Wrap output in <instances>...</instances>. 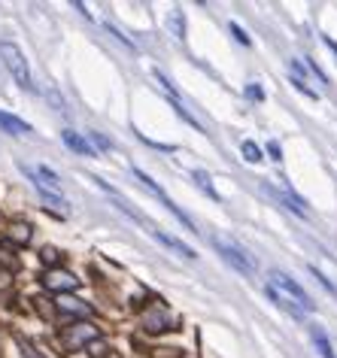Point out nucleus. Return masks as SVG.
<instances>
[{
	"label": "nucleus",
	"instance_id": "1",
	"mask_svg": "<svg viewBox=\"0 0 337 358\" xmlns=\"http://www.w3.org/2000/svg\"><path fill=\"white\" fill-rule=\"evenodd\" d=\"M0 61H3V67L13 73V79L19 83L22 88H28L31 92V70H28V61H24V52L15 46V43H0Z\"/></svg>",
	"mask_w": 337,
	"mask_h": 358
},
{
	"label": "nucleus",
	"instance_id": "2",
	"mask_svg": "<svg viewBox=\"0 0 337 358\" xmlns=\"http://www.w3.org/2000/svg\"><path fill=\"white\" fill-rule=\"evenodd\" d=\"M213 246L219 249V255L225 258L228 264L234 267L237 273H243V276H252L255 273V262L250 255H246V249H241L234 243V240H228V237H213Z\"/></svg>",
	"mask_w": 337,
	"mask_h": 358
},
{
	"label": "nucleus",
	"instance_id": "3",
	"mask_svg": "<svg viewBox=\"0 0 337 358\" xmlns=\"http://www.w3.org/2000/svg\"><path fill=\"white\" fill-rule=\"evenodd\" d=\"M271 285H273L277 292L286 294V298L295 301L304 313H313V310H316V303H313V298H310V294L304 292V285H298L289 273H282V271H271Z\"/></svg>",
	"mask_w": 337,
	"mask_h": 358
},
{
	"label": "nucleus",
	"instance_id": "4",
	"mask_svg": "<svg viewBox=\"0 0 337 358\" xmlns=\"http://www.w3.org/2000/svg\"><path fill=\"white\" fill-rule=\"evenodd\" d=\"M43 282H46V289L61 292V294H70V292H76V289H79L76 273L64 271V267H49L46 276H43Z\"/></svg>",
	"mask_w": 337,
	"mask_h": 358
},
{
	"label": "nucleus",
	"instance_id": "5",
	"mask_svg": "<svg viewBox=\"0 0 337 358\" xmlns=\"http://www.w3.org/2000/svg\"><path fill=\"white\" fill-rule=\"evenodd\" d=\"M61 340H64L67 349H79V346H88L92 340H97V328L94 325H73V328H64L61 331Z\"/></svg>",
	"mask_w": 337,
	"mask_h": 358
},
{
	"label": "nucleus",
	"instance_id": "6",
	"mask_svg": "<svg viewBox=\"0 0 337 358\" xmlns=\"http://www.w3.org/2000/svg\"><path fill=\"white\" fill-rule=\"evenodd\" d=\"M264 192H271L273 198H277V201H280L286 210L295 213V216H301V219H307V216H310V213H307V203L301 201V198H298V194L292 192V189H273V185L264 182Z\"/></svg>",
	"mask_w": 337,
	"mask_h": 358
},
{
	"label": "nucleus",
	"instance_id": "7",
	"mask_svg": "<svg viewBox=\"0 0 337 358\" xmlns=\"http://www.w3.org/2000/svg\"><path fill=\"white\" fill-rule=\"evenodd\" d=\"M55 310L61 313V316H92V303H85V301H79L73 298V294H61V298L55 301Z\"/></svg>",
	"mask_w": 337,
	"mask_h": 358
},
{
	"label": "nucleus",
	"instance_id": "8",
	"mask_svg": "<svg viewBox=\"0 0 337 358\" xmlns=\"http://www.w3.org/2000/svg\"><path fill=\"white\" fill-rule=\"evenodd\" d=\"M171 328H173V319H171V313H164V310H149L143 316L146 334H164V331H171Z\"/></svg>",
	"mask_w": 337,
	"mask_h": 358
},
{
	"label": "nucleus",
	"instance_id": "9",
	"mask_svg": "<svg viewBox=\"0 0 337 358\" xmlns=\"http://www.w3.org/2000/svg\"><path fill=\"white\" fill-rule=\"evenodd\" d=\"M149 234H152V237H155V240H158V243H162V246H167V249H173V252H176V255L189 258V262H192V258H198V255H194V249H192V246H185V243H182V240H176L173 234H164V231H162V228H149Z\"/></svg>",
	"mask_w": 337,
	"mask_h": 358
},
{
	"label": "nucleus",
	"instance_id": "10",
	"mask_svg": "<svg viewBox=\"0 0 337 358\" xmlns=\"http://www.w3.org/2000/svg\"><path fill=\"white\" fill-rule=\"evenodd\" d=\"M264 292H268V298H271L273 303H277L280 310H286L292 319H304V310H301V307H298V303L292 301V298H286V294H282V292H277V289H273V285H268V289H264Z\"/></svg>",
	"mask_w": 337,
	"mask_h": 358
},
{
	"label": "nucleus",
	"instance_id": "11",
	"mask_svg": "<svg viewBox=\"0 0 337 358\" xmlns=\"http://www.w3.org/2000/svg\"><path fill=\"white\" fill-rule=\"evenodd\" d=\"M134 176L140 179V185H143V189H146V192H152V194H155V198H158V201H162V203H164V207H167V210H171V207H173V201H171V198H167V194H164V189H162V185H158V182H152V179H149V176H146V173H143V170H140V167H134Z\"/></svg>",
	"mask_w": 337,
	"mask_h": 358
},
{
	"label": "nucleus",
	"instance_id": "12",
	"mask_svg": "<svg viewBox=\"0 0 337 358\" xmlns=\"http://www.w3.org/2000/svg\"><path fill=\"white\" fill-rule=\"evenodd\" d=\"M0 128H3L6 134H13V137H22V134H31V124L15 119V115L10 113H0Z\"/></svg>",
	"mask_w": 337,
	"mask_h": 358
},
{
	"label": "nucleus",
	"instance_id": "13",
	"mask_svg": "<svg viewBox=\"0 0 337 358\" xmlns=\"http://www.w3.org/2000/svg\"><path fill=\"white\" fill-rule=\"evenodd\" d=\"M34 189L40 192V198H43V203H46V207H52L55 213H61V216H64L67 213V201L61 198V194H55V192H49L46 185H40V182H34Z\"/></svg>",
	"mask_w": 337,
	"mask_h": 358
},
{
	"label": "nucleus",
	"instance_id": "14",
	"mask_svg": "<svg viewBox=\"0 0 337 358\" xmlns=\"http://www.w3.org/2000/svg\"><path fill=\"white\" fill-rule=\"evenodd\" d=\"M310 337H313L319 355H322V358H334V349H331V343H328V337H325L322 328H319V325H310Z\"/></svg>",
	"mask_w": 337,
	"mask_h": 358
},
{
	"label": "nucleus",
	"instance_id": "15",
	"mask_svg": "<svg viewBox=\"0 0 337 358\" xmlns=\"http://www.w3.org/2000/svg\"><path fill=\"white\" fill-rule=\"evenodd\" d=\"M167 28H171V34L176 40H185V15H182V10H171V15H167Z\"/></svg>",
	"mask_w": 337,
	"mask_h": 358
},
{
	"label": "nucleus",
	"instance_id": "16",
	"mask_svg": "<svg viewBox=\"0 0 337 358\" xmlns=\"http://www.w3.org/2000/svg\"><path fill=\"white\" fill-rule=\"evenodd\" d=\"M61 137H64V143L73 152H79V155H92V146H88V143L79 137V134H73V131H61Z\"/></svg>",
	"mask_w": 337,
	"mask_h": 358
},
{
	"label": "nucleus",
	"instance_id": "17",
	"mask_svg": "<svg viewBox=\"0 0 337 358\" xmlns=\"http://www.w3.org/2000/svg\"><path fill=\"white\" fill-rule=\"evenodd\" d=\"M192 179L198 182V189L207 194V198H213V201H219V192L213 189V182H210V173H203V170H192Z\"/></svg>",
	"mask_w": 337,
	"mask_h": 358
},
{
	"label": "nucleus",
	"instance_id": "18",
	"mask_svg": "<svg viewBox=\"0 0 337 358\" xmlns=\"http://www.w3.org/2000/svg\"><path fill=\"white\" fill-rule=\"evenodd\" d=\"M10 237L15 240V243H31V225L28 222H13Z\"/></svg>",
	"mask_w": 337,
	"mask_h": 358
},
{
	"label": "nucleus",
	"instance_id": "19",
	"mask_svg": "<svg viewBox=\"0 0 337 358\" xmlns=\"http://www.w3.org/2000/svg\"><path fill=\"white\" fill-rule=\"evenodd\" d=\"M241 152H243V158L250 161V164H259V161H261V149L255 146L252 140H243V143H241Z\"/></svg>",
	"mask_w": 337,
	"mask_h": 358
},
{
	"label": "nucleus",
	"instance_id": "20",
	"mask_svg": "<svg viewBox=\"0 0 337 358\" xmlns=\"http://www.w3.org/2000/svg\"><path fill=\"white\" fill-rule=\"evenodd\" d=\"M85 349H88V355H92V358H106V355H110V343H106V340H101V337L92 340V343H88Z\"/></svg>",
	"mask_w": 337,
	"mask_h": 358
},
{
	"label": "nucleus",
	"instance_id": "21",
	"mask_svg": "<svg viewBox=\"0 0 337 358\" xmlns=\"http://www.w3.org/2000/svg\"><path fill=\"white\" fill-rule=\"evenodd\" d=\"M15 343H19V349H22V358H43V355L37 352V346H34L31 340H24L22 334H15Z\"/></svg>",
	"mask_w": 337,
	"mask_h": 358
},
{
	"label": "nucleus",
	"instance_id": "22",
	"mask_svg": "<svg viewBox=\"0 0 337 358\" xmlns=\"http://www.w3.org/2000/svg\"><path fill=\"white\" fill-rule=\"evenodd\" d=\"M228 28H231V34H234V40H237V43H241V46H250V37H246V31L241 28V24H234V22H231V24H228Z\"/></svg>",
	"mask_w": 337,
	"mask_h": 358
},
{
	"label": "nucleus",
	"instance_id": "23",
	"mask_svg": "<svg viewBox=\"0 0 337 358\" xmlns=\"http://www.w3.org/2000/svg\"><path fill=\"white\" fill-rule=\"evenodd\" d=\"M40 255H43V262H46V264H52V267H55V264L61 262L58 249H49V246H46V249H43V252H40Z\"/></svg>",
	"mask_w": 337,
	"mask_h": 358
},
{
	"label": "nucleus",
	"instance_id": "24",
	"mask_svg": "<svg viewBox=\"0 0 337 358\" xmlns=\"http://www.w3.org/2000/svg\"><path fill=\"white\" fill-rule=\"evenodd\" d=\"M307 271H310V273H313V276H316V280H319V285H322V289H328V292H331V294H337V289H334V285H331V282H328V280H325V276H322V273H319V271H316V267H313V264H310V267H307Z\"/></svg>",
	"mask_w": 337,
	"mask_h": 358
},
{
	"label": "nucleus",
	"instance_id": "25",
	"mask_svg": "<svg viewBox=\"0 0 337 358\" xmlns=\"http://www.w3.org/2000/svg\"><path fill=\"white\" fill-rule=\"evenodd\" d=\"M13 285V273L6 271V267H0V292H6Z\"/></svg>",
	"mask_w": 337,
	"mask_h": 358
},
{
	"label": "nucleus",
	"instance_id": "26",
	"mask_svg": "<svg viewBox=\"0 0 337 358\" xmlns=\"http://www.w3.org/2000/svg\"><path fill=\"white\" fill-rule=\"evenodd\" d=\"M268 152H271V158H273V161H282V149H280V143H277V140H271V143H268Z\"/></svg>",
	"mask_w": 337,
	"mask_h": 358
},
{
	"label": "nucleus",
	"instance_id": "27",
	"mask_svg": "<svg viewBox=\"0 0 337 358\" xmlns=\"http://www.w3.org/2000/svg\"><path fill=\"white\" fill-rule=\"evenodd\" d=\"M246 97H252V101H261L264 92H261L259 85H246Z\"/></svg>",
	"mask_w": 337,
	"mask_h": 358
},
{
	"label": "nucleus",
	"instance_id": "28",
	"mask_svg": "<svg viewBox=\"0 0 337 358\" xmlns=\"http://www.w3.org/2000/svg\"><path fill=\"white\" fill-rule=\"evenodd\" d=\"M92 137V143L94 146H101V149H110V143H106V137H101V134H88Z\"/></svg>",
	"mask_w": 337,
	"mask_h": 358
}]
</instances>
